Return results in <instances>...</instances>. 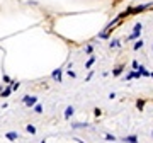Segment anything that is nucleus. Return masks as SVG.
<instances>
[{
  "instance_id": "obj_10",
  "label": "nucleus",
  "mask_w": 153,
  "mask_h": 143,
  "mask_svg": "<svg viewBox=\"0 0 153 143\" xmlns=\"http://www.w3.org/2000/svg\"><path fill=\"white\" fill-rule=\"evenodd\" d=\"M121 72H123V66H117V68H114L112 75H114V77H119V75H121Z\"/></svg>"
},
{
  "instance_id": "obj_19",
  "label": "nucleus",
  "mask_w": 153,
  "mask_h": 143,
  "mask_svg": "<svg viewBox=\"0 0 153 143\" xmlns=\"http://www.w3.org/2000/svg\"><path fill=\"white\" fill-rule=\"evenodd\" d=\"M152 138H153V133H152Z\"/></svg>"
},
{
  "instance_id": "obj_8",
  "label": "nucleus",
  "mask_w": 153,
  "mask_h": 143,
  "mask_svg": "<svg viewBox=\"0 0 153 143\" xmlns=\"http://www.w3.org/2000/svg\"><path fill=\"white\" fill-rule=\"evenodd\" d=\"M105 140H107L109 143H114L116 142V136H114V135H111V133H105Z\"/></svg>"
},
{
  "instance_id": "obj_13",
  "label": "nucleus",
  "mask_w": 153,
  "mask_h": 143,
  "mask_svg": "<svg viewBox=\"0 0 153 143\" xmlns=\"http://www.w3.org/2000/svg\"><path fill=\"white\" fill-rule=\"evenodd\" d=\"M27 131L34 135V133H36V128H34V126H27Z\"/></svg>"
},
{
  "instance_id": "obj_15",
  "label": "nucleus",
  "mask_w": 153,
  "mask_h": 143,
  "mask_svg": "<svg viewBox=\"0 0 153 143\" xmlns=\"http://www.w3.org/2000/svg\"><path fill=\"white\" fill-rule=\"evenodd\" d=\"M68 77H70V78H75V77H76V75H75V72L68 70Z\"/></svg>"
},
{
  "instance_id": "obj_4",
  "label": "nucleus",
  "mask_w": 153,
  "mask_h": 143,
  "mask_svg": "<svg viewBox=\"0 0 153 143\" xmlns=\"http://www.w3.org/2000/svg\"><path fill=\"white\" fill-rule=\"evenodd\" d=\"M71 128H92V124H90V123H73V124H71Z\"/></svg>"
},
{
  "instance_id": "obj_3",
  "label": "nucleus",
  "mask_w": 153,
  "mask_h": 143,
  "mask_svg": "<svg viewBox=\"0 0 153 143\" xmlns=\"http://www.w3.org/2000/svg\"><path fill=\"white\" fill-rule=\"evenodd\" d=\"M73 112H75V109H73V106H68L65 109V119H70L71 116H73Z\"/></svg>"
},
{
  "instance_id": "obj_16",
  "label": "nucleus",
  "mask_w": 153,
  "mask_h": 143,
  "mask_svg": "<svg viewBox=\"0 0 153 143\" xmlns=\"http://www.w3.org/2000/svg\"><path fill=\"white\" fill-rule=\"evenodd\" d=\"M34 111H36V112H41V111H43V107H41V106H36V107H34Z\"/></svg>"
},
{
  "instance_id": "obj_14",
  "label": "nucleus",
  "mask_w": 153,
  "mask_h": 143,
  "mask_svg": "<svg viewBox=\"0 0 153 143\" xmlns=\"http://www.w3.org/2000/svg\"><path fill=\"white\" fill-rule=\"evenodd\" d=\"M133 68H134V70H138V68H140V63H138L136 60L133 61Z\"/></svg>"
},
{
  "instance_id": "obj_11",
  "label": "nucleus",
  "mask_w": 153,
  "mask_h": 143,
  "mask_svg": "<svg viewBox=\"0 0 153 143\" xmlns=\"http://www.w3.org/2000/svg\"><path fill=\"white\" fill-rule=\"evenodd\" d=\"M119 41H117V39H112V41H111V44H109V46H111V48H117V46H119Z\"/></svg>"
},
{
  "instance_id": "obj_5",
  "label": "nucleus",
  "mask_w": 153,
  "mask_h": 143,
  "mask_svg": "<svg viewBox=\"0 0 153 143\" xmlns=\"http://www.w3.org/2000/svg\"><path fill=\"white\" fill-rule=\"evenodd\" d=\"M94 63H95V56H90V58H88V61H87V63H85V68H92V65H94Z\"/></svg>"
},
{
  "instance_id": "obj_12",
  "label": "nucleus",
  "mask_w": 153,
  "mask_h": 143,
  "mask_svg": "<svg viewBox=\"0 0 153 143\" xmlns=\"http://www.w3.org/2000/svg\"><path fill=\"white\" fill-rule=\"evenodd\" d=\"M7 138H9V140H16L17 133H7Z\"/></svg>"
},
{
  "instance_id": "obj_7",
  "label": "nucleus",
  "mask_w": 153,
  "mask_h": 143,
  "mask_svg": "<svg viewBox=\"0 0 153 143\" xmlns=\"http://www.w3.org/2000/svg\"><path fill=\"white\" fill-rule=\"evenodd\" d=\"M140 48H143V39H138L136 43H134V46H133V50H134V51L140 50Z\"/></svg>"
},
{
  "instance_id": "obj_9",
  "label": "nucleus",
  "mask_w": 153,
  "mask_h": 143,
  "mask_svg": "<svg viewBox=\"0 0 153 143\" xmlns=\"http://www.w3.org/2000/svg\"><path fill=\"white\" fill-rule=\"evenodd\" d=\"M85 53L92 56V53H94V46H92V44H87V46H85Z\"/></svg>"
},
{
  "instance_id": "obj_2",
  "label": "nucleus",
  "mask_w": 153,
  "mask_h": 143,
  "mask_svg": "<svg viewBox=\"0 0 153 143\" xmlns=\"http://www.w3.org/2000/svg\"><path fill=\"white\" fill-rule=\"evenodd\" d=\"M124 143H138V136L136 135H129V136H124L123 138Z\"/></svg>"
},
{
  "instance_id": "obj_6",
  "label": "nucleus",
  "mask_w": 153,
  "mask_h": 143,
  "mask_svg": "<svg viewBox=\"0 0 153 143\" xmlns=\"http://www.w3.org/2000/svg\"><path fill=\"white\" fill-rule=\"evenodd\" d=\"M53 78L58 80V82H61V70H55V72H53Z\"/></svg>"
},
{
  "instance_id": "obj_18",
  "label": "nucleus",
  "mask_w": 153,
  "mask_h": 143,
  "mask_svg": "<svg viewBox=\"0 0 153 143\" xmlns=\"http://www.w3.org/2000/svg\"><path fill=\"white\" fill-rule=\"evenodd\" d=\"M150 77H152V78H153V72H150Z\"/></svg>"
},
{
  "instance_id": "obj_17",
  "label": "nucleus",
  "mask_w": 153,
  "mask_h": 143,
  "mask_svg": "<svg viewBox=\"0 0 153 143\" xmlns=\"http://www.w3.org/2000/svg\"><path fill=\"white\" fill-rule=\"evenodd\" d=\"M75 140H76V142H78V143H85V142H82V140H80V138H75Z\"/></svg>"
},
{
  "instance_id": "obj_20",
  "label": "nucleus",
  "mask_w": 153,
  "mask_h": 143,
  "mask_svg": "<svg viewBox=\"0 0 153 143\" xmlns=\"http://www.w3.org/2000/svg\"><path fill=\"white\" fill-rule=\"evenodd\" d=\"M114 143H116V142H114Z\"/></svg>"
},
{
  "instance_id": "obj_1",
  "label": "nucleus",
  "mask_w": 153,
  "mask_h": 143,
  "mask_svg": "<svg viewBox=\"0 0 153 143\" xmlns=\"http://www.w3.org/2000/svg\"><path fill=\"white\" fill-rule=\"evenodd\" d=\"M141 29H143V26H141V22H138V24H134V29H133V33L128 36V41H134V39H138L140 38V34H141Z\"/></svg>"
}]
</instances>
